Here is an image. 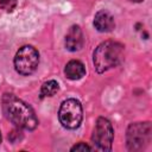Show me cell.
<instances>
[{"mask_svg":"<svg viewBox=\"0 0 152 152\" xmlns=\"http://www.w3.org/2000/svg\"><path fill=\"white\" fill-rule=\"evenodd\" d=\"M5 116L19 128L32 131L38 126V119L33 109L13 94H5L1 100Z\"/></svg>","mask_w":152,"mask_h":152,"instance_id":"1","label":"cell"},{"mask_svg":"<svg viewBox=\"0 0 152 152\" xmlns=\"http://www.w3.org/2000/svg\"><path fill=\"white\" fill-rule=\"evenodd\" d=\"M124 58V45L119 42L106 40L94 51L93 62L97 72L102 74L121 63Z\"/></svg>","mask_w":152,"mask_h":152,"instance_id":"2","label":"cell"},{"mask_svg":"<svg viewBox=\"0 0 152 152\" xmlns=\"http://www.w3.org/2000/svg\"><path fill=\"white\" fill-rule=\"evenodd\" d=\"M152 128L148 121L129 125L126 134L127 147L129 151H141L151 142Z\"/></svg>","mask_w":152,"mask_h":152,"instance_id":"3","label":"cell"},{"mask_svg":"<svg viewBox=\"0 0 152 152\" xmlns=\"http://www.w3.org/2000/svg\"><path fill=\"white\" fill-rule=\"evenodd\" d=\"M83 118L82 106L75 99H68L62 102L58 110V119L61 124L69 129H75L81 125Z\"/></svg>","mask_w":152,"mask_h":152,"instance_id":"4","label":"cell"},{"mask_svg":"<svg viewBox=\"0 0 152 152\" xmlns=\"http://www.w3.org/2000/svg\"><path fill=\"white\" fill-rule=\"evenodd\" d=\"M39 63V53L31 45L21 46L14 57V68L20 75H31L36 71Z\"/></svg>","mask_w":152,"mask_h":152,"instance_id":"5","label":"cell"},{"mask_svg":"<svg viewBox=\"0 0 152 152\" xmlns=\"http://www.w3.org/2000/svg\"><path fill=\"white\" fill-rule=\"evenodd\" d=\"M114 138L113 126L109 120L104 118H99L96 120L94 132H93V142L100 151H110Z\"/></svg>","mask_w":152,"mask_h":152,"instance_id":"6","label":"cell"},{"mask_svg":"<svg viewBox=\"0 0 152 152\" xmlns=\"http://www.w3.org/2000/svg\"><path fill=\"white\" fill-rule=\"evenodd\" d=\"M83 46V33L78 25H72L65 36V48L69 51H77Z\"/></svg>","mask_w":152,"mask_h":152,"instance_id":"7","label":"cell"},{"mask_svg":"<svg viewBox=\"0 0 152 152\" xmlns=\"http://www.w3.org/2000/svg\"><path fill=\"white\" fill-rule=\"evenodd\" d=\"M94 26L100 32H110L115 27L114 18L108 11L101 10L94 17Z\"/></svg>","mask_w":152,"mask_h":152,"instance_id":"8","label":"cell"},{"mask_svg":"<svg viewBox=\"0 0 152 152\" xmlns=\"http://www.w3.org/2000/svg\"><path fill=\"white\" fill-rule=\"evenodd\" d=\"M64 74H65V76L69 80L76 81V80H80V78H82L84 76L86 68H84V65H83L82 62L76 61V59H72V61H70V62L66 63V65L64 68Z\"/></svg>","mask_w":152,"mask_h":152,"instance_id":"9","label":"cell"},{"mask_svg":"<svg viewBox=\"0 0 152 152\" xmlns=\"http://www.w3.org/2000/svg\"><path fill=\"white\" fill-rule=\"evenodd\" d=\"M58 89H59V86L55 80L44 82L40 88V99H44L48 96H53L58 91Z\"/></svg>","mask_w":152,"mask_h":152,"instance_id":"10","label":"cell"},{"mask_svg":"<svg viewBox=\"0 0 152 152\" xmlns=\"http://www.w3.org/2000/svg\"><path fill=\"white\" fill-rule=\"evenodd\" d=\"M17 6V0H0V7L6 12H12Z\"/></svg>","mask_w":152,"mask_h":152,"instance_id":"11","label":"cell"},{"mask_svg":"<svg viewBox=\"0 0 152 152\" xmlns=\"http://www.w3.org/2000/svg\"><path fill=\"white\" fill-rule=\"evenodd\" d=\"M90 150H91V147L89 145H87L86 142H80L71 147V151H90Z\"/></svg>","mask_w":152,"mask_h":152,"instance_id":"12","label":"cell"},{"mask_svg":"<svg viewBox=\"0 0 152 152\" xmlns=\"http://www.w3.org/2000/svg\"><path fill=\"white\" fill-rule=\"evenodd\" d=\"M129 1H133V2H141V1H144V0H129Z\"/></svg>","mask_w":152,"mask_h":152,"instance_id":"13","label":"cell"},{"mask_svg":"<svg viewBox=\"0 0 152 152\" xmlns=\"http://www.w3.org/2000/svg\"><path fill=\"white\" fill-rule=\"evenodd\" d=\"M0 144H1V133H0Z\"/></svg>","mask_w":152,"mask_h":152,"instance_id":"14","label":"cell"}]
</instances>
